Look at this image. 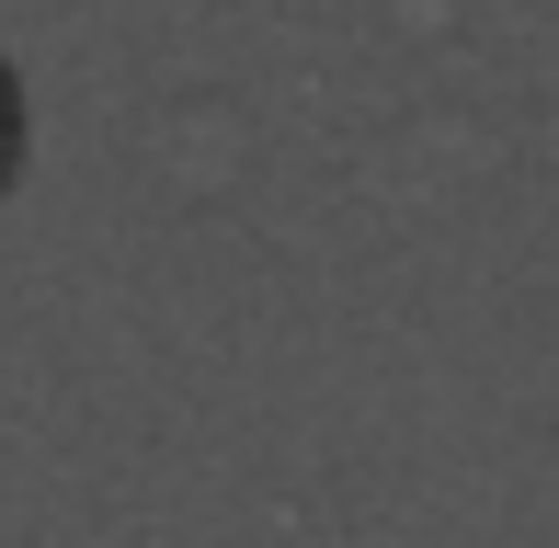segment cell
Returning <instances> with one entry per match:
<instances>
[{
  "instance_id": "1",
  "label": "cell",
  "mask_w": 559,
  "mask_h": 548,
  "mask_svg": "<svg viewBox=\"0 0 559 548\" xmlns=\"http://www.w3.org/2000/svg\"><path fill=\"white\" fill-rule=\"evenodd\" d=\"M0 171H12V81H0Z\"/></svg>"
}]
</instances>
